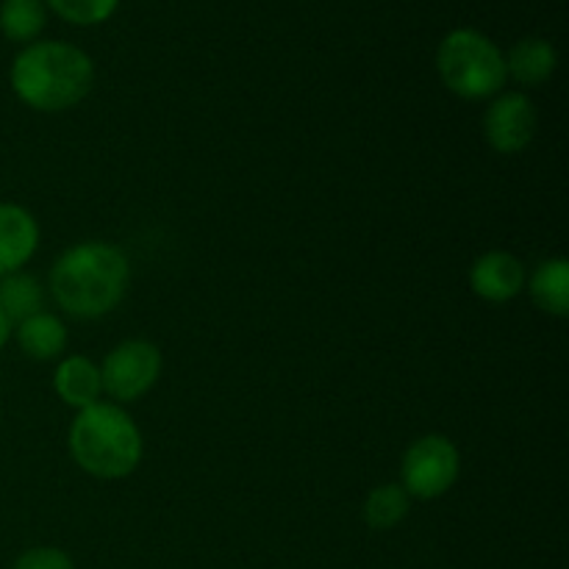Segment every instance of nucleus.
I'll return each mask as SVG.
<instances>
[{
    "mask_svg": "<svg viewBox=\"0 0 569 569\" xmlns=\"http://www.w3.org/2000/svg\"><path fill=\"white\" fill-rule=\"evenodd\" d=\"M128 256L109 242H81L64 250L50 270V292L67 315L94 320L117 309L128 287Z\"/></svg>",
    "mask_w": 569,
    "mask_h": 569,
    "instance_id": "obj_1",
    "label": "nucleus"
},
{
    "mask_svg": "<svg viewBox=\"0 0 569 569\" xmlns=\"http://www.w3.org/2000/svg\"><path fill=\"white\" fill-rule=\"evenodd\" d=\"M9 81L22 103L56 114L78 106L92 92L94 64L78 44L44 39L17 53Z\"/></svg>",
    "mask_w": 569,
    "mask_h": 569,
    "instance_id": "obj_2",
    "label": "nucleus"
},
{
    "mask_svg": "<svg viewBox=\"0 0 569 569\" xmlns=\"http://www.w3.org/2000/svg\"><path fill=\"white\" fill-rule=\"evenodd\" d=\"M67 442L72 461L100 481L131 476L142 461V431L117 403L100 400L78 411Z\"/></svg>",
    "mask_w": 569,
    "mask_h": 569,
    "instance_id": "obj_3",
    "label": "nucleus"
},
{
    "mask_svg": "<svg viewBox=\"0 0 569 569\" xmlns=\"http://www.w3.org/2000/svg\"><path fill=\"white\" fill-rule=\"evenodd\" d=\"M437 72L445 87L465 100H483L506 87V56L476 28H456L439 42Z\"/></svg>",
    "mask_w": 569,
    "mask_h": 569,
    "instance_id": "obj_4",
    "label": "nucleus"
},
{
    "mask_svg": "<svg viewBox=\"0 0 569 569\" xmlns=\"http://www.w3.org/2000/svg\"><path fill=\"white\" fill-rule=\"evenodd\" d=\"M461 472V453L442 433H428L409 445L400 461V487L409 498L433 500L442 498Z\"/></svg>",
    "mask_w": 569,
    "mask_h": 569,
    "instance_id": "obj_5",
    "label": "nucleus"
},
{
    "mask_svg": "<svg viewBox=\"0 0 569 569\" xmlns=\"http://www.w3.org/2000/svg\"><path fill=\"white\" fill-rule=\"evenodd\" d=\"M161 376V350L148 339H126L100 367L103 392L117 403H133L153 389Z\"/></svg>",
    "mask_w": 569,
    "mask_h": 569,
    "instance_id": "obj_6",
    "label": "nucleus"
},
{
    "mask_svg": "<svg viewBox=\"0 0 569 569\" xmlns=\"http://www.w3.org/2000/svg\"><path fill=\"white\" fill-rule=\"evenodd\" d=\"M537 106L526 92L498 94L483 114V137L489 148L503 156L522 153L537 137Z\"/></svg>",
    "mask_w": 569,
    "mask_h": 569,
    "instance_id": "obj_7",
    "label": "nucleus"
},
{
    "mask_svg": "<svg viewBox=\"0 0 569 569\" xmlns=\"http://www.w3.org/2000/svg\"><path fill=\"white\" fill-rule=\"evenodd\" d=\"M470 287L489 303L515 300L526 289V264L509 250H489L472 261Z\"/></svg>",
    "mask_w": 569,
    "mask_h": 569,
    "instance_id": "obj_8",
    "label": "nucleus"
},
{
    "mask_svg": "<svg viewBox=\"0 0 569 569\" xmlns=\"http://www.w3.org/2000/svg\"><path fill=\"white\" fill-rule=\"evenodd\" d=\"M39 248V222L17 203H0V278L20 272Z\"/></svg>",
    "mask_w": 569,
    "mask_h": 569,
    "instance_id": "obj_9",
    "label": "nucleus"
},
{
    "mask_svg": "<svg viewBox=\"0 0 569 569\" xmlns=\"http://www.w3.org/2000/svg\"><path fill=\"white\" fill-rule=\"evenodd\" d=\"M53 389L76 411L89 409V406L100 403V395H103L100 367L87 356H67L56 367Z\"/></svg>",
    "mask_w": 569,
    "mask_h": 569,
    "instance_id": "obj_10",
    "label": "nucleus"
},
{
    "mask_svg": "<svg viewBox=\"0 0 569 569\" xmlns=\"http://www.w3.org/2000/svg\"><path fill=\"white\" fill-rule=\"evenodd\" d=\"M556 67H559V53H556V48L548 39H520V42L506 53V72H509L517 83H522V87H539V83L550 81Z\"/></svg>",
    "mask_w": 569,
    "mask_h": 569,
    "instance_id": "obj_11",
    "label": "nucleus"
},
{
    "mask_svg": "<svg viewBox=\"0 0 569 569\" xmlns=\"http://www.w3.org/2000/svg\"><path fill=\"white\" fill-rule=\"evenodd\" d=\"M17 345L28 359L50 361L67 348V328L50 311H39V315L28 317V320L17 322Z\"/></svg>",
    "mask_w": 569,
    "mask_h": 569,
    "instance_id": "obj_12",
    "label": "nucleus"
},
{
    "mask_svg": "<svg viewBox=\"0 0 569 569\" xmlns=\"http://www.w3.org/2000/svg\"><path fill=\"white\" fill-rule=\"evenodd\" d=\"M528 292H531L533 303L542 311L553 317L569 315V264L567 259L556 256V259L542 261L533 270L531 281H528Z\"/></svg>",
    "mask_w": 569,
    "mask_h": 569,
    "instance_id": "obj_13",
    "label": "nucleus"
},
{
    "mask_svg": "<svg viewBox=\"0 0 569 569\" xmlns=\"http://www.w3.org/2000/svg\"><path fill=\"white\" fill-rule=\"evenodd\" d=\"M409 509L411 498L400 483H381V487H376L367 495L361 517H365V522L372 531H392V528H398L406 520Z\"/></svg>",
    "mask_w": 569,
    "mask_h": 569,
    "instance_id": "obj_14",
    "label": "nucleus"
},
{
    "mask_svg": "<svg viewBox=\"0 0 569 569\" xmlns=\"http://www.w3.org/2000/svg\"><path fill=\"white\" fill-rule=\"evenodd\" d=\"M42 287H39V281L33 276L11 272V276L0 278V311L9 317L11 326L39 315V311H42Z\"/></svg>",
    "mask_w": 569,
    "mask_h": 569,
    "instance_id": "obj_15",
    "label": "nucleus"
},
{
    "mask_svg": "<svg viewBox=\"0 0 569 569\" xmlns=\"http://www.w3.org/2000/svg\"><path fill=\"white\" fill-rule=\"evenodd\" d=\"M48 22L44 0H3L0 3V31L11 42H31Z\"/></svg>",
    "mask_w": 569,
    "mask_h": 569,
    "instance_id": "obj_16",
    "label": "nucleus"
},
{
    "mask_svg": "<svg viewBox=\"0 0 569 569\" xmlns=\"http://www.w3.org/2000/svg\"><path fill=\"white\" fill-rule=\"evenodd\" d=\"M44 3L72 26H98L114 14L120 0H44Z\"/></svg>",
    "mask_w": 569,
    "mask_h": 569,
    "instance_id": "obj_17",
    "label": "nucleus"
},
{
    "mask_svg": "<svg viewBox=\"0 0 569 569\" xmlns=\"http://www.w3.org/2000/svg\"><path fill=\"white\" fill-rule=\"evenodd\" d=\"M11 569H76V565H72V559L61 548L42 545V548L22 550Z\"/></svg>",
    "mask_w": 569,
    "mask_h": 569,
    "instance_id": "obj_18",
    "label": "nucleus"
},
{
    "mask_svg": "<svg viewBox=\"0 0 569 569\" xmlns=\"http://www.w3.org/2000/svg\"><path fill=\"white\" fill-rule=\"evenodd\" d=\"M11 333H14V326H11L9 317H6L3 311H0V350L6 348V342H9V339H11Z\"/></svg>",
    "mask_w": 569,
    "mask_h": 569,
    "instance_id": "obj_19",
    "label": "nucleus"
}]
</instances>
